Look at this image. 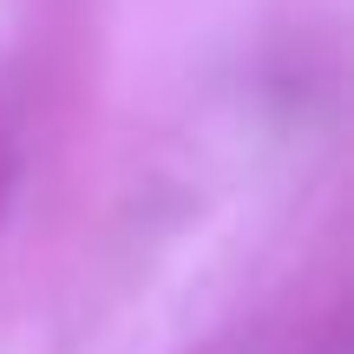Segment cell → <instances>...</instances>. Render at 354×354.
Here are the masks:
<instances>
[{
	"instance_id": "1",
	"label": "cell",
	"mask_w": 354,
	"mask_h": 354,
	"mask_svg": "<svg viewBox=\"0 0 354 354\" xmlns=\"http://www.w3.org/2000/svg\"><path fill=\"white\" fill-rule=\"evenodd\" d=\"M13 177H20V165H13V145L0 138V210H7V197H13Z\"/></svg>"
}]
</instances>
